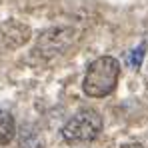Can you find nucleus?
<instances>
[{
    "label": "nucleus",
    "mask_w": 148,
    "mask_h": 148,
    "mask_svg": "<svg viewBox=\"0 0 148 148\" xmlns=\"http://www.w3.org/2000/svg\"><path fill=\"white\" fill-rule=\"evenodd\" d=\"M122 148H144L142 144H138V142H132V144H124Z\"/></svg>",
    "instance_id": "39448f33"
},
{
    "label": "nucleus",
    "mask_w": 148,
    "mask_h": 148,
    "mask_svg": "<svg viewBox=\"0 0 148 148\" xmlns=\"http://www.w3.org/2000/svg\"><path fill=\"white\" fill-rule=\"evenodd\" d=\"M102 130V118L96 110L84 108L80 112H76L68 122L62 126V138L66 144L78 146V144H86L92 142Z\"/></svg>",
    "instance_id": "f03ea898"
},
{
    "label": "nucleus",
    "mask_w": 148,
    "mask_h": 148,
    "mask_svg": "<svg viewBox=\"0 0 148 148\" xmlns=\"http://www.w3.org/2000/svg\"><path fill=\"white\" fill-rule=\"evenodd\" d=\"M16 134V124H14V118L8 110H2L0 108V144H8L12 142Z\"/></svg>",
    "instance_id": "7ed1b4c3"
},
{
    "label": "nucleus",
    "mask_w": 148,
    "mask_h": 148,
    "mask_svg": "<svg viewBox=\"0 0 148 148\" xmlns=\"http://www.w3.org/2000/svg\"><path fill=\"white\" fill-rule=\"evenodd\" d=\"M120 64L112 56H100L88 64V70L82 80V90L90 98H104L112 94L118 84Z\"/></svg>",
    "instance_id": "f257e3e1"
},
{
    "label": "nucleus",
    "mask_w": 148,
    "mask_h": 148,
    "mask_svg": "<svg viewBox=\"0 0 148 148\" xmlns=\"http://www.w3.org/2000/svg\"><path fill=\"white\" fill-rule=\"evenodd\" d=\"M144 52H146V44H140V46H136V48L132 50L128 56H126V60H128V64L132 66V68H140V64H142V58H144Z\"/></svg>",
    "instance_id": "20e7f679"
}]
</instances>
